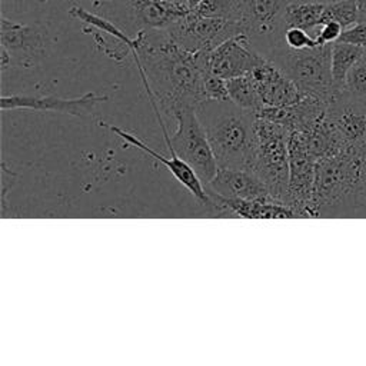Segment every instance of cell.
<instances>
[{"label": "cell", "instance_id": "obj_1", "mask_svg": "<svg viewBox=\"0 0 366 366\" xmlns=\"http://www.w3.org/2000/svg\"><path fill=\"white\" fill-rule=\"evenodd\" d=\"M133 59L150 103L172 116L206 100L204 76L210 51L192 53L180 47L167 30L142 29L133 37Z\"/></svg>", "mask_w": 366, "mask_h": 366}, {"label": "cell", "instance_id": "obj_2", "mask_svg": "<svg viewBox=\"0 0 366 366\" xmlns=\"http://www.w3.org/2000/svg\"><path fill=\"white\" fill-rule=\"evenodd\" d=\"M366 144L347 146L316 160L312 214L350 212L363 202Z\"/></svg>", "mask_w": 366, "mask_h": 366}, {"label": "cell", "instance_id": "obj_3", "mask_svg": "<svg viewBox=\"0 0 366 366\" xmlns=\"http://www.w3.org/2000/svg\"><path fill=\"white\" fill-rule=\"evenodd\" d=\"M219 167L249 169L254 144L256 113L232 100L206 99L196 106Z\"/></svg>", "mask_w": 366, "mask_h": 366}, {"label": "cell", "instance_id": "obj_4", "mask_svg": "<svg viewBox=\"0 0 366 366\" xmlns=\"http://www.w3.org/2000/svg\"><path fill=\"white\" fill-rule=\"evenodd\" d=\"M289 136L283 124L256 119L250 170L267 186L270 194L289 206ZM290 207V206H289Z\"/></svg>", "mask_w": 366, "mask_h": 366}, {"label": "cell", "instance_id": "obj_5", "mask_svg": "<svg viewBox=\"0 0 366 366\" xmlns=\"http://www.w3.org/2000/svg\"><path fill=\"white\" fill-rule=\"evenodd\" d=\"M330 51L332 44L295 50L282 41L274 46L266 57L280 67L303 93L316 96L325 103H329L335 96Z\"/></svg>", "mask_w": 366, "mask_h": 366}, {"label": "cell", "instance_id": "obj_6", "mask_svg": "<svg viewBox=\"0 0 366 366\" xmlns=\"http://www.w3.org/2000/svg\"><path fill=\"white\" fill-rule=\"evenodd\" d=\"M154 114L170 153L183 159L196 172L203 184L213 180L219 170V164L206 132L196 114V107H183L176 113V130L172 136L167 133L160 110H156Z\"/></svg>", "mask_w": 366, "mask_h": 366}, {"label": "cell", "instance_id": "obj_7", "mask_svg": "<svg viewBox=\"0 0 366 366\" xmlns=\"http://www.w3.org/2000/svg\"><path fill=\"white\" fill-rule=\"evenodd\" d=\"M166 30L180 47L192 53L212 51L227 39L244 33L237 21L202 16L193 10Z\"/></svg>", "mask_w": 366, "mask_h": 366}, {"label": "cell", "instance_id": "obj_8", "mask_svg": "<svg viewBox=\"0 0 366 366\" xmlns=\"http://www.w3.org/2000/svg\"><path fill=\"white\" fill-rule=\"evenodd\" d=\"M293 0H242V24L252 44L263 54L283 41L285 11Z\"/></svg>", "mask_w": 366, "mask_h": 366}, {"label": "cell", "instance_id": "obj_9", "mask_svg": "<svg viewBox=\"0 0 366 366\" xmlns=\"http://www.w3.org/2000/svg\"><path fill=\"white\" fill-rule=\"evenodd\" d=\"M316 157L309 149L307 133L290 132L289 136V206L297 216L312 214Z\"/></svg>", "mask_w": 366, "mask_h": 366}, {"label": "cell", "instance_id": "obj_10", "mask_svg": "<svg viewBox=\"0 0 366 366\" xmlns=\"http://www.w3.org/2000/svg\"><path fill=\"white\" fill-rule=\"evenodd\" d=\"M0 44L11 60L20 67H34L49 53L50 37L46 26L40 23L23 24L1 17Z\"/></svg>", "mask_w": 366, "mask_h": 366}, {"label": "cell", "instance_id": "obj_11", "mask_svg": "<svg viewBox=\"0 0 366 366\" xmlns=\"http://www.w3.org/2000/svg\"><path fill=\"white\" fill-rule=\"evenodd\" d=\"M263 59L266 56L252 44L244 33H240L210 51L209 69L213 74L229 80L249 74Z\"/></svg>", "mask_w": 366, "mask_h": 366}, {"label": "cell", "instance_id": "obj_12", "mask_svg": "<svg viewBox=\"0 0 366 366\" xmlns=\"http://www.w3.org/2000/svg\"><path fill=\"white\" fill-rule=\"evenodd\" d=\"M107 99L106 94H99L89 92L80 97L64 99L57 96H21L11 94L1 97V110H16L27 109L37 112H57L64 114H71L76 117H90L94 114V110L99 103Z\"/></svg>", "mask_w": 366, "mask_h": 366}, {"label": "cell", "instance_id": "obj_13", "mask_svg": "<svg viewBox=\"0 0 366 366\" xmlns=\"http://www.w3.org/2000/svg\"><path fill=\"white\" fill-rule=\"evenodd\" d=\"M263 106L285 107L299 103L305 93L272 60L263 59L250 73Z\"/></svg>", "mask_w": 366, "mask_h": 366}, {"label": "cell", "instance_id": "obj_14", "mask_svg": "<svg viewBox=\"0 0 366 366\" xmlns=\"http://www.w3.org/2000/svg\"><path fill=\"white\" fill-rule=\"evenodd\" d=\"M204 187L206 192L216 193L226 199L277 202L270 194L264 182L250 169L219 167L213 180L204 184Z\"/></svg>", "mask_w": 366, "mask_h": 366}, {"label": "cell", "instance_id": "obj_15", "mask_svg": "<svg viewBox=\"0 0 366 366\" xmlns=\"http://www.w3.org/2000/svg\"><path fill=\"white\" fill-rule=\"evenodd\" d=\"M326 120L345 147L366 144V106L339 93L326 106Z\"/></svg>", "mask_w": 366, "mask_h": 366}, {"label": "cell", "instance_id": "obj_16", "mask_svg": "<svg viewBox=\"0 0 366 366\" xmlns=\"http://www.w3.org/2000/svg\"><path fill=\"white\" fill-rule=\"evenodd\" d=\"M100 126L109 129L110 132L116 133L120 139H123V140L127 142L129 144H132V146H134L136 149L142 150L143 153H146L147 156L153 157L154 160L163 163V164L167 167V170L176 177V180H177L182 186H184V187L193 194L194 199H197L199 202L206 203L207 206H210V197H209V194H207V192H206V187H204L203 182H202L200 177L196 174V172H194L183 159H180L177 154H172V159H167V157H164L163 154L154 152L152 147H149V146H147L143 140H140L137 136H134V134H132V133H129V132H126V130H123V129H120V127H117V126H114V124H109V123L100 120Z\"/></svg>", "mask_w": 366, "mask_h": 366}, {"label": "cell", "instance_id": "obj_17", "mask_svg": "<svg viewBox=\"0 0 366 366\" xmlns=\"http://www.w3.org/2000/svg\"><path fill=\"white\" fill-rule=\"evenodd\" d=\"M129 7L139 30H166L190 11L187 4L173 0H129Z\"/></svg>", "mask_w": 366, "mask_h": 366}, {"label": "cell", "instance_id": "obj_18", "mask_svg": "<svg viewBox=\"0 0 366 366\" xmlns=\"http://www.w3.org/2000/svg\"><path fill=\"white\" fill-rule=\"evenodd\" d=\"M363 53H365V49L357 46H352L342 41L332 43L330 70H332L335 96L343 92L349 71L362 59Z\"/></svg>", "mask_w": 366, "mask_h": 366}, {"label": "cell", "instance_id": "obj_19", "mask_svg": "<svg viewBox=\"0 0 366 366\" xmlns=\"http://www.w3.org/2000/svg\"><path fill=\"white\" fill-rule=\"evenodd\" d=\"M325 4L323 1H290L285 11V26L300 27L307 31L317 30L323 24Z\"/></svg>", "mask_w": 366, "mask_h": 366}, {"label": "cell", "instance_id": "obj_20", "mask_svg": "<svg viewBox=\"0 0 366 366\" xmlns=\"http://www.w3.org/2000/svg\"><path fill=\"white\" fill-rule=\"evenodd\" d=\"M226 87L229 100H232L237 106L254 113L263 106L250 74L226 80Z\"/></svg>", "mask_w": 366, "mask_h": 366}, {"label": "cell", "instance_id": "obj_21", "mask_svg": "<svg viewBox=\"0 0 366 366\" xmlns=\"http://www.w3.org/2000/svg\"><path fill=\"white\" fill-rule=\"evenodd\" d=\"M193 11L202 16L220 17L242 24L243 3L242 0H204Z\"/></svg>", "mask_w": 366, "mask_h": 366}, {"label": "cell", "instance_id": "obj_22", "mask_svg": "<svg viewBox=\"0 0 366 366\" xmlns=\"http://www.w3.org/2000/svg\"><path fill=\"white\" fill-rule=\"evenodd\" d=\"M337 21L343 29L359 21L357 0H333L325 4L323 23Z\"/></svg>", "mask_w": 366, "mask_h": 366}, {"label": "cell", "instance_id": "obj_23", "mask_svg": "<svg viewBox=\"0 0 366 366\" xmlns=\"http://www.w3.org/2000/svg\"><path fill=\"white\" fill-rule=\"evenodd\" d=\"M347 99L366 106V57L362 59L352 67L347 74L346 86L342 92Z\"/></svg>", "mask_w": 366, "mask_h": 366}, {"label": "cell", "instance_id": "obj_24", "mask_svg": "<svg viewBox=\"0 0 366 366\" xmlns=\"http://www.w3.org/2000/svg\"><path fill=\"white\" fill-rule=\"evenodd\" d=\"M283 41L287 47L295 50L312 49L320 46L315 36H310L307 30L300 27H286L283 31Z\"/></svg>", "mask_w": 366, "mask_h": 366}, {"label": "cell", "instance_id": "obj_25", "mask_svg": "<svg viewBox=\"0 0 366 366\" xmlns=\"http://www.w3.org/2000/svg\"><path fill=\"white\" fill-rule=\"evenodd\" d=\"M336 41L347 43L352 46H357L362 49H366V23L365 21H356L355 24L343 29L342 34Z\"/></svg>", "mask_w": 366, "mask_h": 366}, {"label": "cell", "instance_id": "obj_26", "mask_svg": "<svg viewBox=\"0 0 366 366\" xmlns=\"http://www.w3.org/2000/svg\"><path fill=\"white\" fill-rule=\"evenodd\" d=\"M342 31H343V27L337 21L330 20V21L323 23L317 29L315 37H316L319 44H332V43H335L339 39Z\"/></svg>", "mask_w": 366, "mask_h": 366}, {"label": "cell", "instance_id": "obj_27", "mask_svg": "<svg viewBox=\"0 0 366 366\" xmlns=\"http://www.w3.org/2000/svg\"><path fill=\"white\" fill-rule=\"evenodd\" d=\"M14 179H16V174L10 170L6 169V164L1 163V194H3V203H4V199H6V193H7V186H13L14 183Z\"/></svg>", "mask_w": 366, "mask_h": 366}, {"label": "cell", "instance_id": "obj_28", "mask_svg": "<svg viewBox=\"0 0 366 366\" xmlns=\"http://www.w3.org/2000/svg\"><path fill=\"white\" fill-rule=\"evenodd\" d=\"M359 7V21L366 23V0H357Z\"/></svg>", "mask_w": 366, "mask_h": 366}, {"label": "cell", "instance_id": "obj_29", "mask_svg": "<svg viewBox=\"0 0 366 366\" xmlns=\"http://www.w3.org/2000/svg\"><path fill=\"white\" fill-rule=\"evenodd\" d=\"M202 1H204V0H186V4H187V7H189L190 10H194Z\"/></svg>", "mask_w": 366, "mask_h": 366}, {"label": "cell", "instance_id": "obj_30", "mask_svg": "<svg viewBox=\"0 0 366 366\" xmlns=\"http://www.w3.org/2000/svg\"><path fill=\"white\" fill-rule=\"evenodd\" d=\"M362 206H366V164H365V187H363V202Z\"/></svg>", "mask_w": 366, "mask_h": 366}, {"label": "cell", "instance_id": "obj_31", "mask_svg": "<svg viewBox=\"0 0 366 366\" xmlns=\"http://www.w3.org/2000/svg\"><path fill=\"white\" fill-rule=\"evenodd\" d=\"M299 1H323V3H327V1H333V0H299Z\"/></svg>", "mask_w": 366, "mask_h": 366}, {"label": "cell", "instance_id": "obj_32", "mask_svg": "<svg viewBox=\"0 0 366 366\" xmlns=\"http://www.w3.org/2000/svg\"><path fill=\"white\" fill-rule=\"evenodd\" d=\"M363 56H365V57H366V49H365V53H363Z\"/></svg>", "mask_w": 366, "mask_h": 366}]
</instances>
